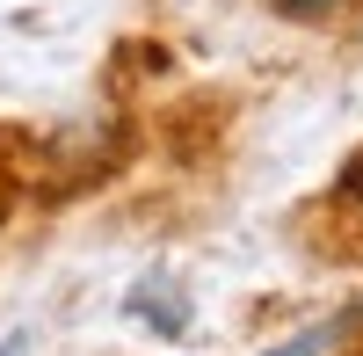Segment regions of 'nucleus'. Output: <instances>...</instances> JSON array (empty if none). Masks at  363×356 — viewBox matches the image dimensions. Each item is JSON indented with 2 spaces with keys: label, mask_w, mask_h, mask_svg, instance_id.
Instances as JSON below:
<instances>
[{
  "label": "nucleus",
  "mask_w": 363,
  "mask_h": 356,
  "mask_svg": "<svg viewBox=\"0 0 363 356\" xmlns=\"http://www.w3.org/2000/svg\"><path fill=\"white\" fill-rule=\"evenodd\" d=\"M335 342H349V313H335V320H313V328L284 335L277 349H262V356H327Z\"/></svg>",
  "instance_id": "obj_1"
},
{
  "label": "nucleus",
  "mask_w": 363,
  "mask_h": 356,
  "mask_svg": "<svg viewBox=\"0 0 363 356\" xmlns=\"http://www.w3.org/2000/svg\"><path fill=\"white\" fill-rule=\"evenodd\" d=\"M277 15H291V22H335V15H349L356 0H269Z\"/></svg>",
  "instance_id": "obj_2"
},
{
  "label": "nucleus",
  "mask_w": 363,
  "mask_h": 356,
  "mask_svg": "<svg viewBox=\"0 0 363 356\" xmlns=\"http://www.w3.org/2000/svg\"><path fill=\"white\" fill-rule=\"evenodd\" d=\"M342 196H356V204H363V160H349V174H342Z\"/></svg>",
  "instance_id": "obj_3"
},
{
  "label": "nucleus",
  "mask_w": 363,
  "mask_h": 356,
  "mask_svg": "<svg viewBox=\"0 0 363 356\" xmlns=\"http://www.w3.org/2000/svg\"><path fill=\"white\" fill-rule=\"evenodd\" d=\"M22 349H29V342H22V335H8V342H0V356H22Z\"/></svg>",
  "instance_id": "obj_4"
}]
</instances>
